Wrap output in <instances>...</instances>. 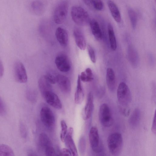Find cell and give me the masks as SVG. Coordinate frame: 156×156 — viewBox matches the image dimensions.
<instances>
[{
    "label": "cell",
    "instance_id": "cell-6",
    "mask_svg": "<svg viewBox=\"0 0 156 156\" xmlns=\"http://www.w3.org/2000/svg\"><path fill=\"white\" fill-rule=\"evenodd\" d=\"M40 116L42 122L46 127L50 128L54 126L55 117L53 112L49 108L43 107L40 111Z\"/></svg>",
    "mask_w": 156,
    "mask_h": 156
},
{
    "label": "cell",
    "instance_id": "cell-38",
    "mask_svg": "<svg viewBox=\"0 0 156 156\" xmlns=\"http://www.w3.org/2000/svg\"><path fill=\"white\" fill-rule=\"evenodd\" d=\"M151 131L153 134H156V119H155V113L154 114V117L153 119L152 123V127L151 128Z\"/></svg>",
    "mask_w": 156,
    "mask_h": 156
},
{
    "label": "cell",
    "instance_id": "cell-12",
    "mask_svg": "<svg viewBox=\"0 0 156 156\" xmlns=\"http://www.w3.org/2000/svg\"><path fill=\"white\" fill-rule=\"evenodd\" d=\"M94 107V98L92 93L90 92L88 94L87 101L83 110L82 115L84 120H87L91 117Z\"/></svg>",
    "mask_w": 156,
    "mask_h": 156
},
{
    "label": "cell",
    "instance_id": "cell-27",
    "mask_svg": "<svg viewBox=\"0 0 156 156\" xmlns=\"http://www.w3.org/2000/svg\"><path fill=\"white\" fill-rule=\"evenodd\" d=\"M14 155L13 151L9 146L5 144H0V156Z\"/></svg>",
    "mask_w": 156,
    "mask_h": 156
},
{
    "label": "cell",
    "instance_id": "cell-36",
    "mask_svg": "<svg viewBox=\"0 0 156 156\" xmlns=\"http://www.w3.org/2000/svg\"><path fill=\"white\" fill-rule=\"evenodd\" d=\"M61 156H72V153L70 151L66 148H62L60 151V154L59 155Z\"/></svg>",
    "mask_w": 156,
    "mask_h": 156
},
{
    "label": "cell",
    "instance_id": "cell-20",
    "mask_svg": "<svg viewBox=\"0 0 156 156\" xmlns=\"http://www.w3.org/2000/svg\"><path fill=\"white\" fill-rule=\"evenodd\" d=\"M38 83L40 91L42 95L46 92L52 90L51 84L48 81L45 75L40 77Z\"/></svg>",
    "mask_w": 156,
    "mask_h": 156
},
{
    "label": "cell",
    "instance_id": "cell-30",
    "mask_svg": "<svg viewBox=\"0 0 156 156\" xmlns=\"http://www.w3.org/2000/svg\"><path fill=\"white\" fill-rule=\"evenodd\" d=\"M79 150L81 153H83L86 149V142L83 137H81L80 139L79 143Z\"/></svg>",
    "mask_w": 156,
    "mask_h": 156
},
{
    "label": "cell",
    "instance_id": "cell-5",
    "mask_svg": "<svg viewBox=\"0 0 156 156\" xmlns=\"http://www.w3.org/2000/svg\"><path fill=\"white\" fill-rule=\"evenodd\" d=\"M99 118L101 124L104 127H109L112 125L113 118L110 109L106 104L103 103L100 106Z\"/></svg>",
    "mask_w": 156,
    "mask_h": 156
},
{
    "label": "cell",
    "instance_id": "cell-28",
    "mask_svg": "<svg viewBox=\"0 0 156 156\" xmlns=\"http://www.w3.org/2000/svg\"><path fill=\"white\" fill-rule=\"evenodd\" d=\"M60 124L61 130L60 133V138L62 141L64 142L68 129L66 124L64 120H62L61 121Z\"/></svg>",
    "mask_w": 156,
    "mask_h": 156
},
{
    "label": "cell",
    "instance_id": "cell-13",
    "mask_svg": "<svg viewBox=\"0 0 156 156\" xmlns=\"http://www.w3.org/2000/svg\"><path fill=\"white\" fill-rule=\"evenodd\" d=\"M56 83L62 92L66 94L70 92L71 89V82L67 77L62 74L57 75Z\"/></svg>",
    "mask_w": 156,
    "mask_h": 156
},
{
    "label": "cell",
    "instance_id": "cell-10",
    "mask_svg": "<svg viewBox=\"0 0 156 156\" xmlns=\"http://www.w3.org/2000/svg\"><path fill=\"white\" fill-rule=\"evenodd\" d=\"M43 95L46 102L52 107L58 109L62 108V104L59 97L52 90L46 92Z\"/></svg>",
    "mask_w": 156,
    "mask_h": 156
},
{
    "label": "cell",
    "instance_id": "cell-22",
    "mask_svg": "<svg viewBox=\"0 0 156 156\" xmlns=\"http://www.w3.org/2000/svg\"><path fill=\"white\" fill-rule=\"evenodd\" d=\"M140 113L139 109H135L131 114L129 120V123L133 128H136L138 125L140 119Z\"/></svg>",
    "mask_w": 156,
    "mask_h": 156
},
{
    "label": "cell",
    "instance_id": "cell-7",
    "mask_svg": "<svg viewBox=\"0 0 156 156\" xmlns=\"http://www.w3.org/2000/svg\"><path fill=\"white\" fill-rule=\"evenodd\" d=\"M14 73L16 80L21 83H26L27 76L26 69L23 63L20 61H16L13 67Z\"/></svg>",
    "mask_w": 156,
    "mask_h": 156
},
{
    "label": "cell",
    "instance_id": "cell-16",
    "mask_svg": "<svg viewBox=\"0 0 156 156\" xmlns=\"http://www.w3.org/2000/svg\"><path fill=\"white\" fill-rule=\"evenodd\" d=\"M106 79L109 89L112 91H114L116 87V79L114 71L112 68L107 69Z\"/></svg>",
    "mask_w": 156,
    "mask_h": 156
},
{
    "label": "cell",
    "instance_id": "cell-37",
    "mask_svg": "<svg viewBox=\"0 0 156 156\" xmlns=\"http://www.w3.org/2000/svg\"><path fill=\"white\" fill-rule=\"evenodd\" d=\"M84 4L88 7L94 9V0H82Z\"/></svg>",
    "mask_w": 156,
    "mask_h": 156
},
{
    "label": "cell",
    "instance_id": "cell-8",
    "mask_svg": "<svg viewBox=\"0 0 156 156\" xmlns=\"http://www.w3.org/2000/svg\"><path fill=\"white\" fill-rule=\"evenodd\" d=\"M89 136L90 144L92 150L95 153H99L101 149V145L98 130L96 126L91 128Z\"/></svg>",
    "mask_w": 156,
    "mask_h": 156
},
{
    "label": "cell",
    "instance_id": "cell-21",
    "mask_svg": "<svg viewBox=\"0 0 156 156\" xmlns=\"http://www.w3.org/2000/svg\"><path fill=\"white\" fill-rule=\"evenodd\" d=\"M108 31L109 40L111 49L115 50L117 48V43L113 27L110 23L108 26Z\"/></svg>",
    "mask_w": 156,
    "mask_h": 156
},
{
    "label": "cell",
    "instance_id": "cell-11",
    "mask_svg": "<svg viewBox=\"0 0 156 156\" xmlns=\"http://www.w3.org/2000/svg\"><path fill=\"white\" fill-rule=\"evenodd\" d=\"M73 129L72 127L68 129L64 142L71 151L72 155L77 156L78 153L77 149L73 138Z\"/></svg>",
    "mask_w": 156,
    "mask_h": 156
},
{
    "label": "cell",
    "instance_id": "cell-29",
    "mask_svg": "<svg viewBox=\"0 0 156 156\" xmlns=\"http://www.w3.org/2000/svg\"><path fill=\"white\" fill-rule=\"evenodd\" d=\"M87 49L91 61L93 63H95L96 62V56L93 48L90 45H88L87 46Z\"/></svg>",
    "mask_w": 156,
    "mask_h": 156
},
{
    "label": "cell",
    "instance_id": "cell-19",
    "mask_svg": "<svg viewBox=\"0 0 156 156\" xmlns=\"http://www.w3.org/2000/svg\"><path fill=\"white\" fill-rule=\"evenodd\" d=\"M90 25L91 32L93 36L98 40H101L102 38V32L98 22L94 19L90 20Z\"/></svg>",
    "mask_w": 156,
    "mask_h": 156
},
{
    "label": "cell",
    "instance_id": "cell-1",
    "mask_svg": "<svg viewBox=\"0 0 156 156\" xmlns=\"http://www.w3.org/2000/svg\"><path fill=\"white\" fill-rule=\"evenodd\" d=\"M117 98L119 108H128L132 100L131 94L129 89L124 82H121L118 87Z\"/></svg>",
    "mask_w": 156,
    "mask_h": 156
},
{
    "label": "cell",
    "instance_id": "cell-39",
    "mask_svg": "<svg viewBox=\"0 0 156 156\" xmlns=\"http://www.w3.org/2000/svg\"><path fill=\"white\" fill-rule=\"evenodd\" d=\"M4 73V67L2 61L0 59V79L1 78Z\"/></svg>",
    "mask_w": 156,
    "mask_h": 156
},
{
    "label": "cell",
    "instance_id": "cell-18",
    "mask_svg": "<svg viewBox=\"0 0 156 156\" xmlns=\"http://www.w3.org/2000/svg\"><path fill=\"white\" fill-rule=\"evenodd\" d=\"M84 98V94L81 83L79 75L77 80V85L74 95V101L77 105H80L83 102Z\"/></svg>",
    "mask_w": 156,
    "mask_h": 156
},
{
    "label": "cell",
    "instance_id": "cell-2",
    "mask_svg": "<svg viewBox=\"0 0 156 156\" xmlns=\"http://www.w3.org/2000/svg\"><path fill=\"white\" fill-rule=\"evenodd\" d=\"M107 145L110 153L113 155H119L121 152L123 140L121 134L114 133L109 135L107 139Z\"/></svg>",
    "mask_w": 156,
    "mask_h": 156
},
{
    "label": "cell",
    "instance_id": "cell-3",
    "mask_svg": "<svg viewBox=\"0 0 156 156\" xmlns=\"http://www.w3.org/2000/svg\"><path fill=\"white\" fill-rule=\"evenodd\" d=\"M71 12L73 21L77 25L83 26L89 23L90 20L89 16L82 7L74 6L71 8Z\"/></svg>",
    "mask_w": 156,
    "mask_h": 156
},
{
    "label": "cell",
    "instance_id": "cell-32",
    "mask_svg": "<svg viewBox=\"0 0 156 156\" xmlns=\"http://www.w3.org/2000/svg\"><path fill=\"white\" fill-rule=\"evenodd\" d=\"M45 155L47 156L56 155V153L52 146L49 147L44 149Z\"/></svg>",
    "mask_w": 156,
    "mask_h": 156
},
{
    "label": "cell",
    "instance_id": "cell-15",
    "mask_svg": "<svg viewBox=\"0 0 156 156\" xmlns=\"http://www.w3.org/2000/svg\"><path fill=\"white\" fill-rule=\"evenodd\" d=\"M73 34L77 47L81 50H84L86 48V42L81 30L78 28H75L73 30Z\"/></svg>",
    "mask_w": 156,
    "mask_h": 156
},
{
    "label": "cell",
    "instance_id": "cell-14",
    "mask_svg": "<svg viewBox=\"0 0 156 156\" xmlns=\"http://www.w3.org/2000/svg\"><path fill=\"white\" fill-rule=\"evenodd\" d=\"M55 35L57 40L62 46L66 47L67 45L69 36L66 30L62 27H58L56 29Z\"/></svg>",
    "mask_w": 156,
    "mask_h": 156
},
{
    "label": "cell",
    "instance_id": "cell-34",
    "mask_svg": "<svg viewBox=\"0 0 156 156\" xmlns=\"http://www.w3.org/2000/svg\"><path fill=\"white\" fill-rule=\"evenodd\" d=\"M6 108L5 103L0 96V116L4 115L6 113Z\"/></svg>",
    "mask_w": 156,
    "mask_h": 156
},
{
    "label": "cell",
    "instance_id": "cell-9",
    "mask_svg": "<svg viewBox=\"0 0 156 156\" xmlns=\"http://www.w3.org/2000/svg\"><path fill=\"white\" fill-rule=\"evenodd\" d=\"M55 63L58 69L63 72H68L71 68V64L69 58L66 55L61 53L55 58Z\"/></svg>",
    "mask_w": 156,
    "mask_h": 156
},
{
    "label": "cell",
    "instance_id": "cell-17",
    "mask_svg": "<svg viewBox=\"0 0 156 156\" xmlns=\"http://www.w3.org/2000/svg\"><path fill=\"white\" fill-rule=\"evenodd\" d=\"M108 8L113 18L118 23L121 21V16L119 9L115 3L111 0L107 2Z\"/></svg>",
    "mask_w": 156,
    "mask_h": 156
},
{
    "label": "cell",
    "instance_id": "cell-35",
    "mask_svg": "<svg viewBox=\"0 0 156 156\" xmlns=\"http://www.w3.org/2000/svg\"><path fill=\"white\" fill-rule=\"evenodd\" d=\"M20 131L21 136L25 138L27 136V131L26 128L23 123L20 122L19 124Z\"/></svg>",
    "mask_w": 156,
    "mask_h": 156
},
{
    "label": "cell",
    "instance_id": "cell-24",
    "mask_svg": "<svg viewBox=\"0 0 156 156\" xmlns=\"http://www.w3.org/2000/svg\"><path fill=\"white\" fill-rule=\"evenodd\" d=\"M31 7L33 11L36 14H42L44 11V6L43 3L39 1L33 2L31 5Z\"/></svg>",
    "mask_w": 156,
    "mask_h": 156
},
{
    "label": "cell",
    "instance_id": "cell-31",
    "mask_svg": "<svg viewBox=\"0 0 156 156\" xmlns=\"http://www.w3.org/2000/svg\"><path fill=\"white\" fill-rule=\"evenodd\" d=\"M103 8L104 4L101 0H94V9L98 11H101Z\"/></svg>",
    "mask_w": 156,
    "mask_h": 156
},
{
    "label": "cell",
    "instance_id": "cell-4",
    "mask_svg": "<svg viewBox=\"0 0 156 156\" xmlns=\"http://www.w3.org/2000/svg\"><path fill=\"white\" fill-rule=\"evenodd\" d=\"M69 2L67 0L60 1L56 6L54 14V19L55 23L61 24L64 22L67 15Z\"/></svg>",
    "mask_w": 156,
    "mask_h": 156
},
{
    "label": "cell",
    "instance_id": "cell-33",
    "mask_svg": "<svg viewBox=\"0 0 156 156\" xmlns=\"http://www.w3.org/2000/svg\"><path fill=\"white\" fill-rule=\"evenodd\" d=\"M48 81L51 84H54L56 83V76L49 73L45 75Z\"/></svg>",
    "mask_w": 156,
    "mask_h": 156
},
{
    "label": "cell",
    "instance_id": "cell-23",
    "mask_svg": "<svg viewBox=\"0 0 156 156\" xmlns=\"http://www.w3.org/2000/svg\"><path fill=\"white\" fill-rule=\"evenodd\" d=\"M39 139L41 146L44 149L52 146V143L49 138L45 133H41L39 135Z\"/></svg>",
    "mask_w": 156,
    "mask_h": 156
},
{
    "label": "cell",
    "instance_id": "cell-25",
    "mask_svg": "<svg viewBox=\"0 0 156 156\" xmlns=\"http://www.w3.org/2000/svg\"><path fill=\"white\" fill-rule=\"evenodd\" d=\"M79 76L81 81L83 82H90L93 79L92 71L89 68H87L85 71L82 72Z\"/></svg>",
    "mask_w": 156,
    "mask_h": 156
},
{
    "label": "cell",
    "instance_id": "cell-26",
    "mask_svg": "<svg viewBox=\"0 0 156 156\" xmlns=\"http://www.w3.org/2000/svg\"><path fill=\"white\" fill-rule=\"evenodd\" d=\"M128 13L130 22L132 28H136L137 23V17L136 12L133 9L129 8Z\"/></svg>",
    "mask_w": 156,
    "mask_h": 156
}]
</instances>
